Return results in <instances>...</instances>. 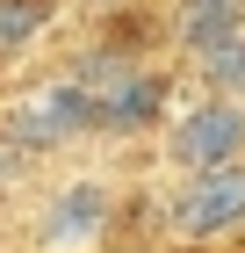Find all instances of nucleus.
I'll return each mask as SVG.
<instances>
[{
	"instance_id": "f257e3e1",
	"label": "nucleus",
	"mask_w": 245,
	"mask_h": 253,
	"mask_svg": "<svg viewBox=\"0 0 245 253\" xmlns=\"http://www.w3.org/2000/svg\"><path fill=\"white\" fill-rule=\"evenodd\" d=\"M94 130V101L79 80H51L36 94H22L7 116H0V137L22 145V152H58V145H72V137Z\"/></svg>"
},
{
	"instance_id": "f03ea898",
	"label": "nucleus",
	"mask_w": 245,
	"mask_h": 253,
	"mask_svg": "<svg viewBox=\"0 0 245 253\" xmlns=\"http://www.w3.org/2000/svg\"><path fill=\"white\" fill-rule=\"evenodd\" d=\"M166 152L180 159L188 174L245 159V109H238L231 94H216V101H202V109H188V116L166 130Z\"/></svg>"
},
{
	"instance_id": "7ed1b4c3",
	"label": "nucleus",
	"mask_w": 245,
	"mask_h": 253,
	"mask_svg": "<svg viewBox=\"0 0 245 253\" xmlns=\"http://www.w3.org/2000/svg\"><path fill=\"white\" fill-rule=\"evenodd\" d=\"M231 224H245V159L188 174V188L173 203V232L180 239H216V232H231Z\"/></svg>"
},
{
	"instance_id": "20e7f679",
	"label": "nucleus",
	"mask_w": 245,
	"mask_h": 253,
	"mask_svg": "<svg viewBox=\"0 0 245 253\" xmlns=\"http://www.w3.org/2000/svg\"><path fill=\"white\" fill-rule=\"evenodd\" d=\"M108 217H115V195L108 181H65V188L43 203L36 217V246L43 253H72V246H94L101 232H108Z\"/></svg>"
},
{
	"instance_id": "39448f33",
	"label": "nucleus",
	"mask_w": 245,
	"mask_h": 253,
	"mask_svg": "<svg viewBox=\"0 0 245 253\" xmlns=\"http://www.w3.org/2000/svg\"><path fill=\"white\" fill-rule=\"evenodd\" d=\"M159 101H166V87L130 65L115 87H101V94H94V130H144V123L159 116Z\"/></svg>"
},
{
	"instance_id": "423d86ee",
	"label": "nucleus",
	"mask_w": 245,
	"mask_h": 253,
	"mask_svg": "<svg viewBox=\"0 0 245 253\" xmlns=\"http://www.w3.org/2000/svg\"><path fill=\"white\" fill-rule=\"evenodd\" d=\"M238 15H245V0H180V43L188 51H209L216 37H238Z\"/></svg>"
},
{
	"instance_id": "0eeeda50",
	"label": "nucleus",
	"mask_w": 245,
	"mask_h": 253,
	"mask_svg": "<svg viewBox=\"0 0 245 253\" xmlns=\"http://www.w3.org/2000/svg\"><path fill=\"white\" fill-rule=\"evenodd\" d=\"M51 29V0H0V58Z\"/></svg>"
},
{
	"instance_id": "6e6552de",
	"label": "nucleus",
	"mask_w": 245,
	"mask_h": 253,
	"mask_svg": "<svg viewBox=\"0 0 245 253\" xmlns=\"http://www.w3.org/2000/svg\"><path fill=\"white\" fill-rule=\"evenodd\" d=\"M202 80L216 87V94H231V87L245 80V37H216L209 43L202 51Z\"/></svg>"
},
{
	"instance_id": "1a4fd4ad",
	"label": "nucleus",
	"mask_w": 245,
	"mask_h": 253,
	"mask_svg": "<svg viewBox=\"0 0 245 253\" xmlns=\"http://www.w3.org/2000/svg\"><path fill=\"white\" fill-rule=\"evenodd\" d=\"M22 167H29V152H22V145H7V137H0V188H7V181H22Z\"/></svg>"
},
{
	"instance_id": "9d476101",
	"label": "nucleus",
	"mask_w": 245,
	"mask_h": 253,
	"mask_svg": "<svg viewBox=\"0 0 245 253\" xmlns=\"http://www.w3.org/2000/svg\"><path fill=\"white\" fill-rule=\"evenodd\" d=\"M231 101H238V109H245V80H238V87H231Z\"/></svg>"
}]
</instances>
